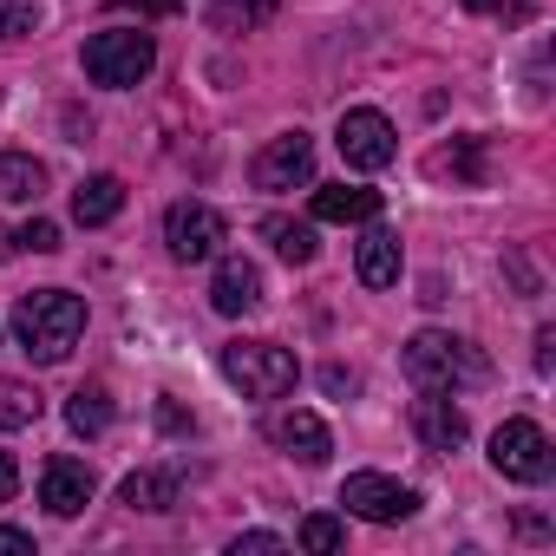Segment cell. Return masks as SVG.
<instances>
[{"mask_svg": "<svg viewBox=\"0 0 556 556\" xmlns=\"http://www.w3.org/2000/svg\"><path fill=\"white\" fill-rule=\"evenodd\" d=\"M14 334H21L27 361L60 367V361L73 354V341L86 334V302H79L73 289H34V295H21V308H14Z\"/></svg>", "mask_w": 556, "mask_h": 556, "instance_id": "cell-1", "label": "cell"}, {"mask_svg": "<svg viewBox=\"0 0 556 556\" xmlns=\"http://www.w3.org/2000/svg\"><path fill=\"white\" fill-rule=\"evenodd\" d=\"M406 374H413V387L458 393V387H484V380H491V361H484V348L465 341V334L419 328V334L406 341Z\"/></svg>", "mask_w": 556, "mask_h": 556, "instance_id": "cell-2", "label": "cell"}, {"mask_svg": "<svg viewBox=\"0 0 556 556\" xmlns=\"http://www.w3.org/2000/svg\"><path fill=\"white\" fill-rule=\"evenodd\" d=\"M295 354L289 348H275V341H229L223 348V380L242 387L249 400H282L295 387Z\"/></svg>", "mask_w": 556, "mask_h": 556, "instance_id": "cell-3", "label": "cell"}, {"mask_svg": "<svg viewBox=\"0 0 556 556\" xmlns=\"http://www.w3.org/2000/svg\"><path fill=\"white\" fill-rule=\"evenodd\" d=\"M151 66H157V47H151V34L105 27V34H92V40H86V79H92V86H112V92H125V86L151 79Z\"/></svg>", "mask_w": 556, "mask_h": 556, "instance_id": "cell-4", "label": "cell"}, {"mask_svg": "<svg viewBox=\"0 0 556 556\" xmlns=\"http://www.w3.org/2000/svg\"><path fill=\"white\" fill-rule=\"evenodd\" d=\"M491 465H497L510 484H543L549 465H556L549 432H543L536 419H504V426L491 432Z\"/></svg>", "mask_w": 556, "mask_h": 556, "instance_id": "cell-5", "label": "cell"}, {"mask_svg": "<svg viewBox=\"0 0 556 556\" xmlns=\"http://www.w3.org/2000/svg\"><path fill=\"white\" fill-rule=\"evenodd\" d=\"M334 144H341V157H348L354 170H387V164H393V151H400V138H393V118H387V112H374V105H354V112H341V131H334Z\"/></svg>", "mask_w": 556, "mask_h": 556, "instance_id": "cell-6", "label": "cell"}, {"mask_svg": "<svg viewBox=\"0 0 556 556\" xmlns=\"http://www.w3.org/2000/svg\"><path fill=\"white\" fill-rule=\"evenodd\" d=\"M341 504H348L354 517H367V523H406V517L419 510V491L400 484V478H387V471H354V478L341 484Z\"/></svg>", "mask_w": 556, "mask_h": 556, "instance_id": "cell-7", "label": "cell"}, {"mask_svg": "<svg viewBox=\"0 0 556 556\" xmlns=\"http://www.w3.org/2000/svg\"><path fill=\"white\" fill-rule=\"evenodd\" d=\"M315 177V138L308 131H282V138H268L249 164V184L255 190H295Z\"/></svg>", "mask_w": 556, "mask_h": 556, "instance_id": "cell-8", "label": "cell"}, {"mask_svg": "<svg viewBox=\"0 0 556 556\" xmlns=\"http://www.w3.org/2000/svg\"><path fill=\"white\" fill-rule=\"evenodd\" d=\"M216 242H223V216L210 203H170L164 210V249L177 262H203V255H216Z\"/></svg>", "mask_w": 556, "mask_h": 556, "instance_id": "cell-9", "label": "cell"}, {"mask_svg": "<svg viewBox=\"0 0 556 556\" xmlns=\"http://www.w3.org/2000/svg\"><path fill=\"white\" fill-rule=\"evenodd\" d=\"M413 432H419L426 452H458L471 426H465V406H452V393L419 387V400H413Z\"/></svg>", "mask_w": 556, "mask_h": 556, "instance_id": "cell-10", "label": "cell"}, {"mask_svg": "<svg viewBox=\"0 0 556 556\" xmlns=\"http://www.w3.org/2000/svg\"><path fill=\"white\" fill-rule=\"evenodd\" d=\"M210 308L216 315H249V308H262V268L255 262H242V255H223L216 262V282H210Z\"/></svg>", "mask_w": 556, "mask_h": 556, "instance_id": "cell-11", "label": "cell"}, {"mask_svg": "<svg viewBox=\"0 0 556 556\" xmlns=\"http://www.w3.org/2000/svg\"><path fill=\"white\" fill-rule=\"evenodd\" d=\"M268 439L282 445L289 458H302V465H328V452H334L328 426H321L315 413H302V406H289V413H275V419H268Z\"/></svg>", "mask_w": 556, "mask_h": 556, "instance_id": "cell-12", "label": "cell"}, {"mask_svg": "<svg viewBox=\"0 0 556 556\" xmlns=\"http://www.w3.org/2000/svg\"><path fill=\"white\" fill-rule=\"evenodd\" d=\"M40 504H47L53 517H79V510L92 504V471H86L79 458H47V471H40Z\"/></svg>", "mask_w": 556, "mask_h": 556, "instance_id": "cell-13", "label": "cell"}, {"mask_svg": "<svg viewBox=\"0 0 556 556\" xmlns=\"http://www.w3.org/2000/svg\"><path fill=\"white\" fill-rule=\"evenodd\" d=\"M354 268H361V282H367V289H393V282H400V236H393L380 216H367V236H361Z\"/></svg>", "mask_w": 556, "mask_h": 556, "instance_id": "cell-14", "label": "cell"}, {"mask_svg": "<svg viewBox=\"0 0 556 556\" xmlns=\"http://www.w3.org/2000/svg\"><path fill=\"white\" fill-rule=\"evenodd\" d=\"M118 210H125V184H118L112 170H105V177H86V184L73 190V216H79L86 229H105Z\"/></svg>", "mask_w": 556, "mask_h": 556, "instance_id": "cell-15", "label": "cell"}, {"mask_svg": "<svg viewBox=\"0 0 556 556\" xmlns=\"http://www.w3.org/2000/svg\"><path fill=\"white\" fill-rule=\"evenodd\" d=\"M315 216H321V223H367V216H380V190L328 184V190H315Z\"/></svg>", "mask_w": 556, "mask_h": 556, "instance_id": "cell-16", "label": "cell"}, {"mask_svg": "<svg viewBox=\"0 0 556 556\" xmlns=\"http://www.w3.org/2000/svg\"><path fill=\"white\" fill-rule=\"evenodd\" d=\"M262 236H268V249H275V255L295 262V268H302V262H315V249H321V242H315V229H308V223H295V216H262Z\"/></svg>", "mask_w": 556, "mask_h": 556, "instance_id": "cell-17", "label": "cell"}, {"mask_svg": "<svg viewBox=\"0 0 556 556\" xmlns=\"http://www.w3.org/2000/svg\"><path fill=\"white\" fill-rule=\"evenodd\" d=\"M118 504H131V510H170L177 504V471H131L118 484Z\"/></svg>", "mask_w": 556, "mask_h": 556, "instance_id": "cell-18", "label": "cell"}, {"mask_svg": "<svg viewBox=\"0 0 556 556\" xmlns=\"http://www.w3.org/2000/svg\"><path fill=\"white\" fill-rule=\"evenodd\" d=\"M40 190H47V164L40 157H21V151L0 157V197L8 203H40Z\"/></svg>", "mask_w": 556, "mask_h": 556, "instance_id": "cell-19", "label": "cell"}, {"mask_svg": "<svg viewBox=\"0 0 556 556\" xmlns=\"http://www.w3.org/2000/svg\"><path fill=\"white\" fill-rule=\"evenodd\" d=\"M203 14L216 34H255L275 14V0H203Z\"/></svg>", "mask_w": 556, "mask_h": 556, "instance_id": "cell-20", "label": "cell"}, {"mask_svg": "<svg viewBox=\"0 0 556 556\" xmlns=\"http://www.w3.org/2000/svg\"><path fill=\"white\" fill-rule=\"evenodd\" d=\"M66 426L86 432V439H99V432L112 426V393H105V387H79V393L66 400Z\"/></svg>", "mask_w": 556, "mask_h": 556, "instance_id": "cell-21", "label": "cell"}, {"mask_svg": "<svg viewBox=\"0 0 556 556\" xmlns=\"http://www.w3.org/2000/svg\"><path fill=\"white\" fill-rule=\"evenodd\" d=\"M47 413V400L27 387V380H0V432H21Z\"/></svg>", "mask_w": 556, "mask_h": 556, "instance_id": "cell-22", "label": "cell"}, {"mask_svg": "<svg viewBox=\"0 0 556 556\" xmlns=\"http://www.w3.org/2000/svg\"><path fill=\"white\" fill-rule=\"evenodd\" d=\"M341 543H348V523H341V517H328V510L302 517V549H315V556H334Z\"/></svg>", "mask_w": 556, "mask_h": 556, "instance_id": "cell-23", "label": "cell"}, {"mask_svg": "<svg viewBox=\"0 0 556 556\" xmlns=\"http://www.w3.org/2000/svg\"><path fill=\"white\" fill-rule=\"evenodd\" d=\"M432 177H465V184H478V138H458L452 151H432Z\"/></svg>", "mask_w": 556, "mask_h": 556, "instance_id": "cell-24", "label": "cell"}, {"mask_svg": "<svg viewBox=\"0 0 556 556\" xmlns=\"http://www.w3.org/2000/svg\"><path fill=\"white\" fill-rule=\"evenodd\" d=\"M40 27V8L34 0H0V40H27Z\"/></svg>", "mask_w": 556, "mask_h": 556, "instance_id": "cell-25", "label": "cell"}, {"mask_svg": "<svg viewBox=\"0 0 556 556\" xmlns=\"http://www.w3.org/2000/svg\"><path fill=\"white\" fill-rule=\"evenodd\" d=\"M14 249H34V255H53V249H60V223H47V216H34L27 229H14Z\"/></svg>", "mask_w": 556, "mask_h": 556, "instance_id": "cell-26", "label": "cell"}, {"mask_svg": "<svg viewBox=\"0 0 556 556\" xmlns=\"http://www.w3.org/2000/svg\"><path fill=\"white\" fill-rule=\"evenodd\" d=\"M0 556H34V536L14 530V523H0Z\"/></svg>", "mask_w": 556, "mask_h": 556, "instance_id": "cell-27", "label": "cell"}, {"mask_svg": "<svg viewBox=\"0 0 556 556\" xmlns=\"http://www.w3.org/2000/svg\"><path fill=\"white\" fill-rule=\"evenodd\" d=\"M236 549H249V556H275V549H282V536H268V530H249V536H236Z\"/></svg>", "mask_w": 556, "mask_h": 556, "instance_id": "cell-28", "label": "cell"}, {"mask_svg": "<svg viewBox=\"0 0 556 556\" xmlns=\"http://www.w3.org/2000/svg\"><path fill=\"white\" fill-rule=\"evenodd\" d=\"M21 491V465H14V452H0V504H8Z\"/></svg>", "mask_w": 556, "mask_h": 556, "instance_id": "cell-29", "label": "cell"}, {"mask_svg": "<svg viewBox=\"0 0 556 556\" xmlns=\"http://www.w3.org/2000/svg\"><path fill=\"white\" fill-rule=\"evenodd\" d=\"M549 348H556V328H543V334H536V354H530V361H536V374H549V361H556Z\"/></svg>", "mask_w": 556, "mask_h": 556, "instance_id": "cell-30", "label": "cell"}, {"mask_svg": "<svg viewBox=\"0 0 556 556\" xmlns=\"http://www.w3.org/2000/svg\"><path fill=\"white\" fill-rule=\"evenodd\" d=\"M321 387H328V393H354V387H361V380H354V374H348V367H328V374H321Z\"/></svg>", "mask_w": 556, "mask_h": 556, "instance_id": "cell-31", "label": "cell"}, {"mask_svg": "<svg viewBox=\"0 0 556 556\" xmlns=\"http://www.w3.org/2000/svg\"><path fill=\"white\" fill-rule=\"evenodd\" d=\"M112 8H138V14H170L177 0H112Z\"/></svg>", "mask_w": 556, "mask_h": 556, "instance_id": "cell-32", "label": "cell"}, {"mask_svg": "<svg viewBox=\"0 0 556 556\" xmlns=\"http://www.w3.org/2000/svg\"><path fill=\"white\" fill-rule=\"evenodd\" d=\"M458 8H471V14H491V8H504V0H458Z\"/></svg>", "mask_w": 556, "mask_h": 556, "instance_id": "cell-33", "label": "cell"}]
</instances>
